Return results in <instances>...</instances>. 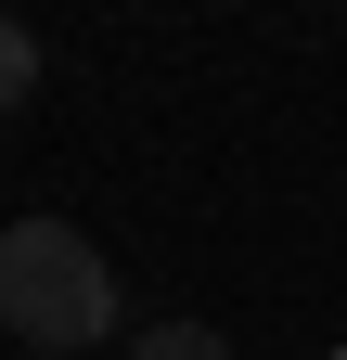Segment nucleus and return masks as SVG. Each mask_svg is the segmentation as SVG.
Here are the masks:
<instances>
[{"mask_svg": "<svg viewBox=\"0 0 347 360\" xmlns=\"http://www.w3.org/2000/svg\"><path fill=\"white\" fill-rule=\"evenodd\" d=\"M26 360H65V347H26Z\"/></svg>", "mask_w": 347, "mask_h": 360, "instance_id": "obj_4", "label": "nucleus"}, {"mask_svg": "<svg viewBox=\"0 0 347 360\" xmlns=\"http://www.w3.org/2000/svg\"><path fill=\"white\" fill-rule=\"evenodd\" d=\"M334 360H347V347H334Z\"/></svg>", "mask_w": 347, "mask_h": 360, "instance_id": "obj_5", "label": "nucleus"}, {"mask_svg": "<svg viewBox=\"0 0 347 360\" xmlns=\"http://www.w3.org/2000/svg\"><path fill=\"white\" fill-rule=\"evenodd\" d=\"M13 103H39V26L0 13V116H13Z\"/></svg>", "mask_w": 347, "mask_h": 360, "instance_id": "obj_3", "label": "nucleus"}, {"mask_svg": "<svg viewBox=\"0 0 347 360\" xmlns=\"http://www.w3.org/2000/svg\"><path fill=\"white\" fill-rule=\"evenodd\" d=\"M129 360H232V335H219V322H142Z\"/></svg>", "mask_w": 347, "mask_h": 360, "instance_id": "obj_2", "label": "nucleus"}, {"mask_svg": "<svg viewBox=\"0 0 347 360\" xmlns=\"http://www.w3.org/2000/svg\"><path fill=\"white\" fill-rule=\"evenodd\" d=\"M0 335L91 360L116 335V257L77 232V219H13V232H0Z\"/></svg>", "mask_w": 347, "mask_h": 360, "instance_id": "obj_1", "label": "nucleus"}]
</instances>
